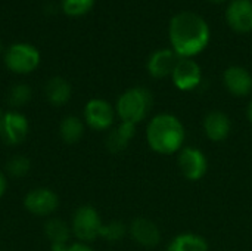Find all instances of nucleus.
Returning <instances> with one entry per match:
<instances>
[{
  "label": "nucleus",
  "mask_w": 252,
  "mask_h": 251,
  "mask_svg": "<svg viewBox=\"0 0 252 251\" xmlns=\"http://www.w3.org/2000/svg\"><path fill=\"white\" fill-rule=\"evenodd\" d=\"M171 49L179 58H193L210 43L207 21L193 12H180L173 16L168 27Z\"/></svg>",
  "instance_id": "1"
},
{
  "label": "nucleus",
  "mask_w": 252,
  "mask_h": 251,
  "mask_svg": "<svg viewBox=\"0 0 252 251\" xmlns=\"http://www.w3.org/2000/svg\"><path fill=\"white\" fill-rule=\"evenodd\" d=\"M146 143L155 154H177L186 141V129L182 120L170 112L154 115L146 126Z\"/></svg>",
  "instance_id": "2"
},
{
  "label": "nucleus",
  "mask_w": 252,
  "mask_h": 251,
  "mask_svg": "<svg viewBox=\"0 0 252 251\" xmlns=\"http://www.w3.org/2000/svg\"><path fill=\"white\" fill-rule=\"evenodd\" d=\"M114 107L120 121H126L137 126L149 115L154 107V96L149 89L142 86H134L124 90L118 96Z\"/></svg>",
  "instance_id": "3"
},
{
  "label": "nucleus",
  "mask_w": 252,
  "mask_h": 251,
  "mask_svg": "<svg viewBox=\"0 0 252 251\" xmlns=\"http://www.w3.org/2000/svg\"><path fill=\"white\" fill-rule=\"evenodd\" d=\"M41 62L40 50L27 41H16L7 46L3 52L4 67L18 75H27L34 72Z\"/></svg>",
  "instance_id": "4"
},
{
  "label": "nucleus",
  "mask_w": 252,
  "mask_h": 251,
  "mask_svg": "<svg viewBox=\"0 0 252 251\" xmlns=\"http://www.w3.org/2000/svg\"><path fill=\"white\" fill-rule=\"evenodd\" d=\"M102 225L103 220L99 212L90 204H83L74 212L69 226L72 237H75L78 243L90 244L99 238Z\"/></svg>",
  "instance_id": "5"
},
{
  "label": "nucleus",
  "mask_w": 252,
  "mask_h": 251,
  "mask_svg": "<svg viewBox=\"0 0 252 251\" xmlns=\"http://www.w3.org/2000/svg\"><path fill=\"white\" fill-rule=\"evenodd\" d=\"M117 118L115 107L102 98H93L86 102L83 109L84 124L94 132H106L114 127Z\"/></svg>",
  "instance_id": "6"
},
{
  "label": "nucleus",
  "mask_w": 252,
  "mask_h": 251,
  "mask_svg": "<svg viewBox=\"0 0 252 251\" xmlns=\"http://www.w3.org/2000/svg\"><path fill=\"white\" fill-rule=\"evenodd\" d=\"M30 132V121L25 114L9 109L0 117V139L7 146L21 145Z\"/></svg>",
  "instance_id": "7"
},
{
  "label": "nucleus",
  "mask_w": 252,
  "mask_h": 251,
  "mask_svg": "<svg viewBox=\"0 0 252 251\" xmlns=\"http://www.w3.org/2000/svg\"><path fill=\"white\" fill-rule=\"evenodd\" d=\"M177 167L189 182H199L208 172V158L196 146H183L177 152Z\"/></svg>",
  "instance_id": "8"
},
{
  "label": "nucleus",
  "mask_w": 252,
  "mask_h": 251,
  "mask_svg": "<svg viewBox=\"0 0 252 251\" xmlns=\"http://www.w3.org/2000/svg\"><path fill=\"white\" fill-rule=\"evenodd\" d=\"M24 209L35 217H50L59 209V197L50 188H34L24 197Z\"/></svg>",
  "instance_id": "9"
},
{
  "label": "nucleus",
  "mask_w": 252,
  "mask_h": 251,
  "mask_svg": "<svg viewBox=\"0 0 252 251\" xmlns=\"http://www.w3.org/2000/svg\"><path fill=\"white\" fill-rule=\"evenodd\" d=\"M171 81L180 92H192L202 83V70L190 58H180L173 74Z\"/></svg>",
  "instance_id": "10"
},
{
  "label": "nucleus",
  "mask_w": 252,
  "mask_h": 251,
  "mask_svg": "<svg viewBox=\"0 0 252 251\" xmlns=\"http://www.w3.org/2000/svg\"><path fill=\"white\" fill-rule=\"evenodd\" d=\"M128 237L143 249H155L162 240L158 225L146 217H136L130 222Z\"/></svg>",
  "instance_id": "11"
},
{
  "label": "nucleus",
  "mask_w": 252,
  "mask_h": 251,
  "mask_svg": "<svg viewBox=\"0 0 252 251\" xmlns=\"http://www.w3.org/2000/svg\"><path fill=\"white\" fill-rule=\"evenodd\" d=\"M202 130L208 141L211 142H223L229 138L232 132V120L230 117L220 109H213L207 112L202 120Z\"/></svg>",
  "instance_id": "12"
},
{
  "label": "nucleus",
  "mask_w": 252,
  "mask_h": 251,
  "mask_svg": "<svg viewBox=\"0 0 252 251\" xmlns=\"http://www.w3.org/2000/svg\"><path fill=\"white\" fill-rule=\"evenodd\" d=\"M223 84L230 95L245 98L252 92V74L241 65H232L223 72Z\"/></svg>",
  "instance_id": "13"
},
{
  "label": "nucleus",
  "mask_w": 252,
  "mask_h": 251,
  "mask_svg": "<svg viewBox=\"0 0 252 251\" xmlns=\"http://www.w3.org/2000/svg\"><path fill=\"white\" fill-rule=\"evenodd\" d=\"M226 21L236 33L252 31V0H232L226 9Z\"/></svg>",
  "instance_id": "14"
},
{
  "label": "nucleus",
  "mask_w": 252,
  "mask_h": 251,
  "mask_svg": "<svg viewBox=\"0 0 252 251\" xmlns=\"http://www.w3.org/2000/svg\"><path fill=\"white\" fill-rule=\"evenodd\" d=\"M179 59L180 58L174 53L173 49H159L149 56L146 62V70L151 77L157 80H162L171 77Z\"/></svg>",
  "instance_id": "15"
},
{
  "label": "nucleus",
  "mask_w": 252,
  "mask_h": 251,
  "mask_svg": "<svg viewBox=\"0 0 252 251\" xmlns=\"http://www.w3.org/2000/svg\"><path fill=\"white\" fill-rule=\"evenodd\" d=\"M44 235L50 244V251H68L72 244L71 226L59 217H50L46 220Z\"/></svg>",
  "instance_id": "16"
},
{
  "label": "nucleus",
  "mask_w": 252,
  "mask_h": 251,
  "mask_svg": "<svg viewBox=\"0 0 252 251\" xmlns=\"http://www.w3.org/2000/svg\"><path fill=\"white\" fill-rule=\"evenodd\" d=\"M136 127H137L136 124L120 121V124L112 127L106 135V139H105L106 149L111 154H120L126 151L130 142L133 141V138L136 136Z\"/></svg>",
  "instance_id": "17"
},
{
  "label": "nucleus",
  "mask_w": 252,
  "mask_h": 251,
  "mask_svg": "<svg viewBox=\"0 0 252 251\" xmlns=\"http://www.w3.org/2000/svg\"><path fill=\"white\" fill-rule=\"evenodd\" d=\"M44 98L53 107H63L72 98V86L66 78L55 75L44 84Z\"/></svg>",
  "instance_id": "18"
},
{
  "label": "nucleus",
  "mask_w": 252,
  "mask_h": 251,
  "mask_svg": "<svg viewBox=\"0 0 252 251\" xmlns=\"http://www.w3.org/2000/svg\"><path fill=\"white\" fill-rule=\"evenodd\" d=\"M86 124L77 115H66L59 123V138L66 145L78 143L84 136Z\"/></svg>",
  "instance_id": "19"
},
{
  "label": "nucleus",
  "mask_w": 252,
  "mask_h": 251,
  "mask_svg": "<svg viewBox=\"0 0 252 251\" xmlns=\"http://www.w3.org/2000/svg\"><path fill=\"white\" fill-rule=\"evenodd\" d=\"M165 251H210L208 241L193 232H185L176 235L167 246Z\"/></svg>",
  "instance_id": "20"
},
{
  "label": "nucleus",
  "mask_w": 252,
  "mask_h": 251,
  "mask_svg": "<svg viewBox=\"0 0 252 251\" xmlns=\"http://www.w3.org/2000/svg\"><path fill=\"white\" fill-rule=\"evenodd\" d=\"M32 98V89L27 83H16L13 84L6 96V102L10 107V109L19 111V108L25 107Z\"/></svg>",
  "instance_id": "21"
},
{
  "label": "nucleus",
  "mask_w": 252,
  "mask_h": 251,
  "mask_svg": "<svg viewBox=\"0 0 252 251\" xmlns=\"http://www.w3.org/2000/svg\"><path fill=\"white\" fill-rule=\"evenodd\" d=\"M4 170H6L7 178H12V179L25 178L31 170V160L22 154H16L6 161Z\"/></svg>",
  "instance_id": "22"
},
{
  "label": "nucleus",
  "mask_w": 252,
  "mask_h": 251,
  "mask_svg": "<svg viewBox=\"0 0 252 251\" xmlns=\"http://www.w3.org/2000/svg\"><path fill=\"white\" fill-rule=\"evenodd\" d=\"M128 235V225H126L121 220H111L102 225L99 238H102L106 243H118Z\"/></svg>",
  "instance_id": "23"
},
{
  "label": "nucleus",
  "mask_w": 252,
  "mask_h": 251,
  "mask_svg": "<svg viewBox=\"0 0 252 251\" xmlns=\"http://www.w3.org/2000/svg\"><path fill=\"white\" fill-rule=\"evenodd\" d=\"M96 0H61V9L65 15L71 18H78L89 13Z\"/></svg>",
  "instance_id": "24"
},
{
  "label": "nucleus",
  "mask_w": 252,
  "mask_h": 251,
  "mask_svg": "<svg viewBox=\"0 0 252 251\" xmlns=\"http://www.w3.org/2000/svg\"><path fill=\"white\" fill-rule=\"evenodd\" d=\"M68 251H94L89 244H86V243H72L71 246H69V249Z\"/></svg>",
  "instance_id": "25"
},
{
  "label": "nucleus",
  "mask_w": 252,
  "mask_h": 251,
  "mask_svg": "<svg viewBox=\"0 0 252 251\" xmlns=\"http://www.w3.org/2000/svg\"><path fill=\"white\" fill-rule=\"evenodd\" d=\"M7 191V176L3 170H0V200L4 197Z\"/></svg>",
  "instance_id": "26"
},
{
  "label": "nucleus",
  "mask_w": 252,
  "mask_h": 251,
  "mask_svg": "<svg viewBox=\"0 0 252 251\" xmlns=\"http://www.w3.org/2000/svg\"><path fill=\"white\" fill-rule=\"evenodd\" d=\"M247 118L252 126V99L248 102V107H247Z\"/></svg>",
  "instance_id": "27"
},
{
  "label": "nucleus",
  "mask_w": 252,
  "mask_h": 251,
  "mask_svg": "<svg viewBox=\"0 0 252 251\" xmlns=\"http://www.w3.org/2000/svg\"><path fill=\"white\" fill-rule=\"evenodd\" d=\"M210 1H213V3H223V1H227V0H210Z\"/></svg>",
  "instance_id": "28"
},
{
  "label": "nucleus",
  "mask_w": 252,
  "mask_h": 251,
  "mask_svg": "<svg viewBox=\"0 0 252 251\" xmlns=\"http://www.w3.org/2000/svg\"><path fill=\"white\" fill-rule=\"evenodd\" d=\"M0 52H1V44H0Z\"/></svg>",
  "instance_id": "29"
}]
</instances>
